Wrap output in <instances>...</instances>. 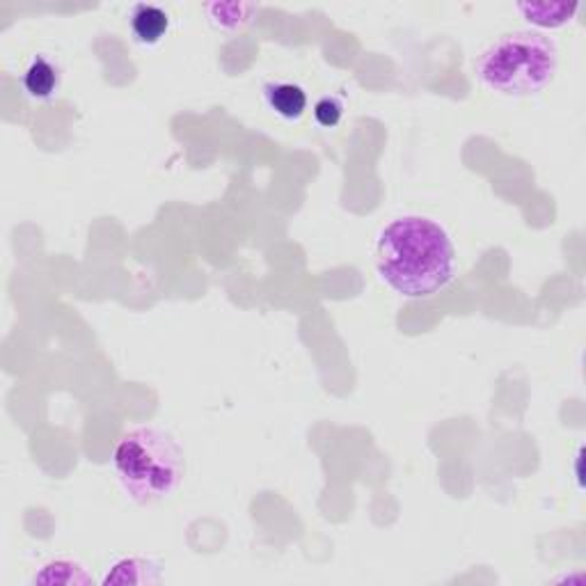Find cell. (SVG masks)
<instances>
[{
	"instance_id": "11",
	"label": "cell",
	"mask_w": 586,
	"mask_h": 586,
	"mask_svg": "<svg viewBox=\"0 0 586 586\" xmlns=\"http://www.w3.org/2000/svg\"><path fill=\"white\" fill-rule=\"evenodd\" d=\"M344 111H346V103H344L341 97H337V95H325V97H321L314 103L312 115H314V122L321 128H335V126L341 124Z\"/></svg>"
},
{
	"instance_id": "4",
	"label": "cell",
	"mask_w": 586,
	"mask_h": 586,
	"mask_svg": "<svg viewBox=\"0 0 586 586\" xmlns=\"http://www.w3.org/2000/svg\"><path fill=\"white\" fill-rule=\"evenodd\" d=\"M21 88H24L28 99L37 103H47L55 99L62 88V70L58 60H53L47 53H37L28 62L24 76H21Z\"/></svg>"
},
{
	"instance_id": "7",
	"label": "cell",
	"mask_w": 586,
	"mask_h": 586,
	"mask_svg": "<svg viewBox=\"0 0 586 586\" xmlns=\"http://www.w3.org/2000/svg\"><path fill=\"white\" fill-rule=\"evenodd\" d=\"M515 10L525 16V21H529L532 26L538 28H561L573 21V16L577 14L579 5L575 3H518Z\"/></svg>"
},
{
	"instance_id": "2",
	"label": "cell",
	"mask_w": 586,
	"mask_h": 586,
	"mask_svg": "<svg viewBox=\"0 0 586 586\" xmlns=\"http://www.w3.org/2000/svg\"><path fill=\"white\" fill-rule=\"evenodd\" d=\"M113 470L124 493L140 507L163 502L184 482L186 459L170 433L140 426L124 433L113 451Z\"/></svg>"
},
{
	"instance_id": "9",
	"label": "cell",
	"mask_w": 586,
	"mask_h": 586,
	"mask_svg": "<svg viewBox=\"0 0 586 586\" xmlns=\"http://www.w3.org/2000/svg\"><path fill=\"white\" fill-rule=\"evenodd\" d=\"M92 577L83 571V566L67 559H58L47 563V566H41L39 575H35V582L41 584H85L90 582Z\"/></svg>"
},
{
	"instance_id": "1",
	"label": "cell",
	"mask_w": 586,
	"mask_h": 586,
	"mask_svg": "<svg viewBox=\"0 0 586 586\" xmlns=\"http://www.w3.org/2000/svg\"><path fill=\"white\" fill-rule=\"evenodd\" d=\"M376 269L397 294L428 298L453 279L456 248L440 223L426 215H401L378 234Z\"/></svg>"
},
{
	"instance_id": "5",
	"label": "cell",
	"mask_w": 586,
	"mask_h": 586,
	"mask_svg": "<svg viewBox=\"0 0 586 586\" xmlns=\"http://www.w3.org/2000/svg\"><path fill=\"white\" fill-rule=\"evenodd\" d=\"M128 28H132L134 41L142 49H154L167 37L172 28L170 14L151 3H138L128 12Z\"/></svg>"
},
{
	"instance_id": "6",
	"label": "cell",
	"mask_w": 586,
	"mask_h": 586,
	"mask_svg": "<svg viewBox=\"0 0 586 586\" xmlns=\"http://www.w3.org/2000/svg\"><path fill=\"white\" fill-rule=\"evenodd\" d=\"M264 101L271 111L285 122H300L308 113L310 97L308 90L298 83L289 80H271L264 85Z\"/></svg>"
},
{
	"instance_id": "8",
	"label": "cell",
	"mask_w": 586,
	"mask_h": 586,
	"mask_svg": "<svg viewBox=\"0 0 586 586\" xmlns=\"http://www.w3.org/2000/svg\"><path fill=\"white\" fill-rule=\"evenodd\" d=\"M254 12H257V8L246 5V3H213V5H207L209 24L215 30H223V33L244 30L246 26H250Z\"/></svg>"
},
{
	"instance_id": "10",
	"label": "cell",
	"mask_w": 586,
	"mask_h": 586,
	"mask_svg": "<svg viewBox=\"0 0 586 586\" xmlns=\"http://www.w3.org/2000/svg\"><path fill=\"white\" fill-rule=\"evenodd\" d=\"M149 563L151 561L140 559V557H126V559L117 561L113 566V571L103 577V584H145V582L149 584V582H157L159 577H154V575L136 573L140 569L149 566Z\"/></svg>"
},
{
	"instance_id": "3",
	"label": "cell",
	"mask_w": 586,
	"mask_h": 586,
	"mask_svg": "<svg viewBox=\"0 0 586 586\" xmlns=\"http://www.w3.org/2000/svg\"><path fill=\"white\" fill-rule=\"evenodd\" d=\"M557 67L559 47L552 37L538 30H515L493 41L476 60L474 72L490 92L523 99L548 88Z\"/></svg>"
}]
</instances>
